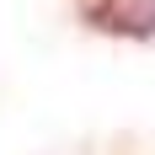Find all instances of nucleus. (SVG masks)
Instances as JSON below:
<instances>
[{"label":"nucleus","instance_id":"1","mask_svg":"<svg viewBox=\"0 0 155 155\" xmlns=\"http://www.w3.org/2000/svg\"><path fill=\"white\" fill-rule=\"evenodd\" d=\"M86 21L112 38H155V0H86Z\"/></svg>","mask_w":155,"mask_h":155}]
</instances>
